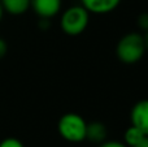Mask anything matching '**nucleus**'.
Returning <instances> with one entry per match:
<instances>
[{"label":"nucleus","mask_w":148,"mask_h":147,"mask_svg":"<svg viewBox=\"0 0 148 147\" xmlns=\"http://www.w3.org/2000/svg\"><path fill=\"white\" fill-rule=\"evenodd\" d=\"M4 12L12 16H21L30 9V0H0Z\"/></svg>","instance_id":"8"},{"label":"nucleus","mask_w":148,"mask_h":147,"mask_svg":"<svg viewBox=\"0 0 148 147\" xmlns=\"http://www.w3.org/2000/svg\"><path fill=\"white\" fill-rule=\"evenodd\" d=\"M97 147H127L123 142L120 141H104L103 143L97 145Z\"/></svg>","instance_id":"12"},{"label":"nucleus","mask_w":148,"mask_h":147,"mask_svg":"<svg viewBox=\"0 0 148 147\" xmlns=\"http://www.w3.org/2000/svg\"><path fill=\"white\" fill-rule=\"evenodd\" d=\"M3 14H4V9H3L1 4H0V21H1V18H3Z\"/></svg>","instance_id":"16"},{"label":"nucleus","mask_w":148,"mask_h":147,"mask_svg":"<svg viewBox=\"0 0 148 147\" xmlns=\"http://www.w3.org/2000/svg\"><path fill=\"white\" fill-rule=\"evenodd\" d=\"M122 0H81V5L90 14H108L118 8Z\"/></svg>","instance_id":"6"},{"label":"nucleus","mask_w":148,"mask_h":147,"mask_svg":"<svg viewBox=\"0 0 148 147\" xmlns=\"http://www.w3.org/2000/svg\"><path fill=\"white\" fill-rule=\"evenodd\" d=\"M131 147H148V137L146 135V137L142 138L138 143H135V145L131 146Z\"/></svg>","instance_id":"14"},{"label":"nucleus","mask_w":148,"mask_h":147,"mask_svg":"<svg viewBox=\"0 0 148 147\" xmlns=\"http://www.w3.org/2000/svg\"><path fill=\"white\" fill-rule=\"evenodd\" d=\"M0 147H25L23 143L21 142L20 139L17 138H13V137H9V138H5L0 142Z\"/></svg>","instance_id":"11"},{"label":"nucleus","mask_w":148,"mask_h":147,"mask_svg":"<svg viewBox=\"0 0 148 147\" xmlns=\"http://www.w3.org/2000/svg\"><path fill=\"white\" fill-rule=\"evenodd\" d=\"M90 23V13L81 4L70 5L61 13L60 27L69 36H78L84 33Z\"/></svg>","instance_id":"2"},{"label":"nucleus","mask_w":148,"mask_h":147,"mask_svg":"<svg viewBox=\"0 0 148 147\" xmlns=\"http://www.w3.org/2000/svg\"><path fill=\"white\" fill-rule=\"evenodd\" d=\"M130 122L144 135H148V99L136 102L130 111Z\"/></svg>","instance_id":"5"},{"label":"nucleus","mask_w":148,"mask_h":147,"mask_svg":"<svg viewBox=\"0 0 148 147\" xmlns=\"http://www.w3.org/2000/svg\"><path fill=\"white\" fill-rule=\"evenodd\" d=\"M147 52L144 34L139 31H131L121 36L116 44V56L121 63L133 65L139 63Z\"/></svg>","instance_id":"1"},{"label":"nucleus","mask_w":148,"mask_h":147,"mask_svg":"<svg viewBox=\"0 0 148 147\" xmlns=\"http://www.w3.org/2000/svg\"><path fill=\"white\" fill-rule=\"evenodd\" d=\"M108 137V128L101 121H91L87 122L86 129V139L91 143L100 145L104 141H107Z\"/></svg>","instance_id":"7"},{"label":"nucleus","mask_w":148,"mask_h":147,"mask_svg":"<svg viewBox=\"0 0 148 147\" xmlns=\"http://www.w3.org/2000/svg\"><path fill=\"white\" fill-rule=\"evenodd\" d=\"M144 137H146V135H144L140 130L136 129V128L133 126V125H130V126L125 130V134H123V143H125L127 147H131V146L135 145V143H138L139 141Z\"/></svg>","instance_id":"9"},{"label":"nucleus","mask_w":148,"mask_h":147,"mask_svg":"<svg viewBox=\"0 0 148 147\" xmlns=\"http://www.w3.org/2000/svg\"><path fill=\"white\" fill-rule=\"evenodd\" d=\"M136 25L142 31L147 33L148 31V12H143L136 18Z\"/></svg>","instance_id":"10"},{"label":"nucleus","mask_w":148,"mask_h":147,"mask_svg":"<svg viewBox=\"0 0 148 147\" xmlns=\"http://www.w3.org/2000/svg\"><path fill=\"white\" fill-rule=\"evenodd\" d=\"M144 39H146V46H147V51H148V31L144 34Z\"/></svg>","instance_id":"15"},{"label":"nucleus","mask_w":148,"mask_h":147,"mask_svg":"<svg viewBox=\"0 0 148 147\" xmlns=\"http://www.w3.org/2000/svg\"><path fill=\"white\" fill-rule=\"evenodd\" d=\"M7 51H8L7 42H5L3 38H0V59H3V57L7 55Z\"/></svg>","instance_id":"13"},{"label":"nucleus","mask_w":148,"mask_h":147,"mask_svg":"<svg viewBox=\"0 0 148 147\" xmlns=\"http://www.w3.org/2000/svg\"><path fill=\"white\" fill-rule=\"evenodd\" d=\"M87 121L75 112L62 115L57 121V132L62 139L70 143H79L86 141Z\"/></svg>","instance_id":"3"},{"label":"nucleus","mask_w":148,"mask_h":147,"mask_svg":"<svg viewBox=\"0 0 148 147\" xmlns=\"http://www.w3.org/2000/svg\"><path fill=\"white\" fill-rule=\"evenodd\" d=\"M62 0H30V8L39 18L51 20L61 10Z\"/></svg>","instance_id":"4"}]
</instances>
